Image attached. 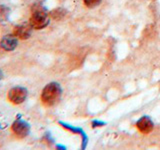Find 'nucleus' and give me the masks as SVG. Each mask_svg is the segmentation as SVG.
Wrapping results in <instances>:
<instances>
[{
  "label": "nucleus",
  "instance_id": "obj_3",
  "mask_svg": "<svg viewBox=\"0 0 160 150\" xmlns=\"http://www.w3.org/2000/svg\"><path fill=\"white\" fill-rule=\"evenodd\" d=\"M27 89L21 86H15L8 91L7 98L12 104L18 105L23 103L27 98Z\"/></svg>",
  "mask_w": 160,
  "mask_h": 150
},
{
  "label": "nucleus",
  "instance_id": "obj_7",
  "mask_svg": "<svg viewBox=\"0 0 160 150\" xmlns=\"http://www.w3.org/2000/svg\"><path fill=\"white\" fill-rule=\"evenodd\" d=\"M31 26L27 25H18L14 28V35L20 39H28L31 35Z\"/></svg>",
  "mask_w": 160,
  "mask_h": 150
},
{
  "label": "nucleus",
  "instance_id": "obj_2",
  "mask_svg": "<svg viewBox=\"0 0 160 150\" xmlns=\"http://www.w3.org/2000/svg\"><path fill=\"white\" fill-rule=\"evenodd\" d=\"M30 26L33 29H43L49 24L48 13L42 6H35L33 7L31 17H30Z\"/></svg>",
  "mask_w": 160,
  "mask_h": 150
},
{
  "label": "nucleus",
  "instance_id": "obj_10",
  "mask_svg": "<svg viewBox=\"0 0 160 150\" xmlns=\"http://www.w3.org/2000/svg\"><path fill=\"white\" fill-rule=\"evenodd\" d=\"M2 77H3V73H2V71L0 70V80L2 79Z\"/></svg>",
  "mask_w": 160,
  "mask_h": 150
},
{
  "label": "nucleus",
  "instance_id": "obj_4",
  "mask_svg": "<svg viewBox=\"0 0 160 150\" xmlns=\"http://www.w3.org/2000/svg\"><path fill=\"white\" fill-rule=\"evenodd\" d=\"M11 130L13 134L19 139H23L30 132V125L28 122L21 118H17L11 125Z\"/></svg>",
  "mask_w": 160,
  "mask_h": 150
},
{
  "label": "nucleus",
  "instance_id": "obj_5",
  "mask_svg": "<svg viewBox=\"0 0 160 150\" xmlns=\"http://www.w3.org/2000/svg\"><path fill=\"white\" fill-rule=\"evenodd\" d=\"M18 38L14 34L5 35L0 41V47L5 51H13L17 47Z\"/></svg>",
  "mask_w": 160,
  "mask_h": 150
},
{
  "label": "nucleus",
  "instance_id": "obj_8",
  "mask_svg": "<svg viewBox=\"0 0 160 150\" xmlns=\"http://www.w3.org/2000/svg\"><path fill=\"white\" fill-rule=\"evenodd\" d=\"M100 1H101V0H83L84 4L89 8H93L95 6H97L100 3Z\"/></svg>",
  "mask_w": 160,
  "mask_h": 150
},
{
  "label": "nucleus",
  "instance_id": "obj_6",
  "mask_svg": "<svg viewBox=\"0 0 160 150\" xmlns=\"http://www.w3.org/2000/svg\"><path fill=\"white\" fill-rule=\"evenodd\" d=\"M136 127L141 133L148 134L153 130V122L151 121L150 118H148L146 116H143L137 121Z\"/></svg>",
  "mask_w": 160,
  "mask_h": 150
},
{
  "label": "nucleus",
  "instance_id": "obj_1",
  "mask_svg": "<svg viewBox=\"0 0 160 150\" xmlns=\"http://www.w3.org/2000/svg\"><path fill=\"white\" fill-rule=\"evenodd\" d=\"M61 87L56 82L48 83L42 90L41 101L45 106H53L56 104L61 97Z\"/></svg>",
  "mask_w": 160,
  "mask_h": 150
},
{
  "label": "nucleus",
  "instance_id": "obj_9",
  "mask_svg": "<svg viewBox=\"0 0 160 150\" xmlns=\"http://www.w3.org/2000/svg\"><path fill=\"white\" fill-rule=\"evenodd\" d=\"M8 11H9V9H7L5 6L0 7V20H5L7 18ZM0 22H1V21H0Z\"/></svg>",
  "mask_w": 160,
  "mask_h": 150
}]
</instances>
